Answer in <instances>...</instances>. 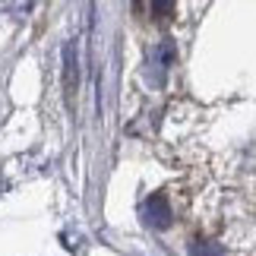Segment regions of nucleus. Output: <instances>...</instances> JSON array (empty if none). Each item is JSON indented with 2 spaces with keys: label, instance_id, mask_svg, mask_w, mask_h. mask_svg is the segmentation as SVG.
<instances>
[{
  "label": "nucleus",
  "instance_id": "obj_4",
  "mask_svg": "<svg viewBox=\"0 0 256 256\" xmlns=\"http://www.w3.org/2000/svg\"><path fill=\"white\" fill-rule=\"evenodd\" d=\"M171 6H174V0H152L155 19H168V16H171Z\"/></svg>",
  "mask_w": 256,
  "mask_h": 256
},
{
  "label": "nucleus",
  "instance_id": "obj_3",
  "mask_svg": "<svg viewBox=\"0 0 256 256\" xmlns=\"http://www.w3.org/2000/svg\"><path fill=\"white\" fill-rule=\"evenodd\" d=\"M190 256H222V250H218V244H212V240H193Z\"/></svg>",
  "mask_w": 256,
  "mask_h": 256
},
{
  "label": "nucleus",
  "instance_id": "obj_1",
  "mask_svg": "<svg viewBox=\"0 0 256 256\" xmlns=\"http://www.w3.org/2000/svg\"><path fill=\"white\" fill-rule=\"evenodd\" d=\"M76 88H80V54H76V42L64 44V95L73 104Z\"/></svg>",
  "mask_w": 256,
  "mask_h": 256
},
{
  "label": "nucleus",
  "instance_id": "obj_2",
  "mask_svg": "<svg viewBox=\"0 0 256 256\" xmlns=\"http://www.w3.org/2000/svg\"><path fill=\"white\" fill-rule=\"evenodd\" d=\"M142 218L149 228H168L171 224V209H168V200L162 193H152L149 200L142 202Z\"/></svg>",
  "mask_w": 256,
  "mask_h": 256
}]
</instances>
